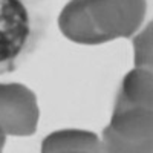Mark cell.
I'll use <instances>...</instances> for the list:
<instances>
[{
  "instance_id": "obj_6",
  "label": "cell",
  "mask_w": 153,
  "mask_h": 153,
  "mask_svg": "<svg viewBox=\"0 0 153 153\" xmlns=\"http://www.w3.org/2000/svg\"><path fill=\"white\" fill-rule=\"evenodd\" d=\"M133 46H135V65H136V68L152 69V22L135 38Z\"/></svg>"
},
{
  "instance_id": "obj_5",
  "label": "cell",
  "mask_w": 153,
  "mask_h": 153,
  "mask_svg": "<svg viewBox=\"0 0 153 153\" xmlns=\"http://www.w3.org/2000/svg\"><path fill=\"white\" fill-rule=\"evenodd\" d=\"M152 91H153V76L152 69L135 68L124 76L120 92L117 95L118 101L123 103H136L152 106Z\"/></svg>"
},
{
  "instance_id": "obj_3",
  "label": "cell",
  "mask_w": 153,
  "mask_h": 153,
  "mask_svg": "<svg viewBox=\"0 0 153 153\" xmlns=\"http://www.w3.org/2000/svg\"><path fill=\"white\" fill-rule=\"evenodd\" d=\"M40 110L37 97L20 83H0V133L31 136L37 130Z\"/></svg>"
},
{
  "instance_id": "obj_1",
  "label": "cell",
  "mask_w": 153,
  "mask_h": 153,
  "mask_svg": "<svg viewBox=\"0 0 153 153\" xmlns=\"http://www.w3.org/2000/svg\"><path fill=\"white\" fill-rule=\"evenodd\" d=\"M146 12V0H71L58 16V28L74 43L103 45L132 37Z\"/></svg>"
},
{
  "instance_id": "obj_7",
  "label": "cell",
  "mask_w": 153,
  "mask_h": 153,
  "mask_svg": "<svg viewBox=\"0 0 153 153\" xmlns=\"http://www.w3.org/2000/svg\"><path fill=\"white\" fill-rule=\"evenodd\" d=\"M3 146H5V135L0 133V152L3 150Z\"/></svg>"
},
{
  "instance_id": "obj_2",
  "label": "cell",
  "mask_w": 153,
  "mask_h": 153,
  "mask_svg": "<svg viewBox=\"0 0 153 153\" xmlns=\"http://www.w3.org/2000/svg\"><path fill=\"white\" fill-rule=\"evenodd\" d=\"M103 152L150 153L153 150L152 106L115 100L110 124L103 130Z\"/></svg>"
},
{
  "instance_id": "obj_4",
  "label": "cell",
  "mask_w": 153,
  "mask_h": 153,
  "mask_svg": "<svg viewBox=\"0 0 153 153\" xmlns=\"http://www.w3.org/2000/svg\"><path fill=\"white\" fill-rule=\"evenodd\" d=\"M43 153H100L103 146L98 136L89 130L66 129L48 135L42 143Z\"/></svg>"
}]
</instances>
